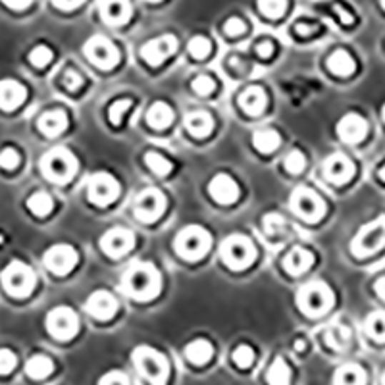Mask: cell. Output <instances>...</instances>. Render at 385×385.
<instances>
[{"label": "cell", "instance_id": "1", "mask_svg": "<svg viewBox=\"0 0 385 385\" xmlns=\"http://www.w3.org/2000/svg\"><path fill=\"white\" fill-rule=\"evenodd\" d=\"M160 274L149 262H137L124 274L121 291L135 301H151L160 293Z\"/></svg>", "mask_w": 385, "mask_h": 385}, {"label": "cell", "instance_id": "2", "mask_svg": "<svg viewBox=\"0 0 385 385\" xmlns=\"http://www.w3.org/2000/svg\"><path fill=\"white\" fill-rule=\"evenodd\" d=\"M133 362L149 384L166 385L170 376V364L164 354H160L151 347H137L133 351Z\"/></svg>", "mask_w": 385, "mask_h": 385}, {"label": "cell", "instance_id": "3", "mask_svg": "<svg viewBox=\"0 0 385 385\" xmlns=\"http://www.w3.org/2000/svg\"><path fill=\"white\" fill-rule=\"evenodd\" d=\"M41 170L49 181L66 184L77 171V160L71 151L64 149V146H56L44 154L41 160Z\"/></svg>", "mask_w": 385, "mask_h": 385}, {"label": "cell", "instance_id": "4", "mask_svg": "<svg viewBox=\"0 0 385 385\" xmlns=\"http://www.w3.org/2000/svg\"><path fill=\"white\" fill-rule=\"evenodd\" d=\"M210 245H212L210 234L201 226H187L177 234L176 241H174L176 253L189 262L201 260L209 253Z\"/></svg>", "mask_w": 385, "mask_h": 385}, {"label": "cell", "instance_id": "5", "mask_svg": "<svg viewBox=\"0 0 385 385\" xmlns=\"http://www.w3.org/2000/svg\"><path fill=\"white\" fill-rule=\"evenodd\" d=\"M297 304L306 316H322L331 309L334 293L324 281H310L299 289Z\"/></svg>", "mask_w": 385, "mask_h": 385}, {"label": "cell", "instance_id": "6", "mask_svg": "<svg viewBox=\"0 0 385 385\" xmlns=\"http://www.w3.org/2000/svg\"><path fill=\"white\" fill-rule=\"evenodd\" d=\"M0 281L6 293H10L12 297L24 299L27 295H31L35 289V274L26 262L14 260L10 264L0 271Z\"/></svg>", "mask_w": 385, "mask_h": 385}, {"label": "cell", "instance_id": "7", "mask_svg": "<svg viewBox=\"0 0 385 385\" xmlns=\"http://www.w3.org/2000/svg\"><path fill=\"white\" fill-rule=\"evenodd\" d=\"M385 246V214L378 216L376 220L366 224L360 229L359 234L354 235L353 243H351V251L356 259H366L372 256Z\"/></svg>", "mask_w": 385, "mask_h": 385}, {"label": "cell", "instance_id": "8", "mask_svg": "<svg viewBox=\"0 0 385 385\" xmlns=\"http://www.w3.org/2000/svg\"><path fill=\"white\" fill-rule=\"evenodd\" d=\"M221 260L231 268V270H245L246 266L253 264L256 259V249L253 241L245 235H231L224 241L220 246Z\"/></svg>", "mask_w": 385, "mask_h": 385}, {"label": "cell", "instance_id": "9", "mask_svg": "<svg viewBox=\"0 0 385 385\" xmlns=\"http://www.w3.org/2000/svg\"><path fill=\"white\" fill-rule=\"evenodd\" d=\"M291 210L303 220L318 221L326 214V202L316 191L309 187H297L291 195Z\"/></svg>", "mask_w": 385, "mask_h": 385}, {"label": "cell", "instance_id": "10", "mask_svg": "<svg viewBox=\"0 0 385 385\" xmlns=\"http://www.w3.org/2000/svg\"><path fill=\"white\" fill-rule=\"evenodd\" d=\"M83 52L101 70H112L120 60V52L116 49V44L102 35H95V37L89 39L83 46Z\"/></svg>", "mask_w": 385, "mask_h": 385}, {"label": "cell", "instance_id": "11", "mask_svg": "<svg viewBox=\"0 0 385 385\" xmlns=\"http://www.w3.org/2000/svg\"><path fill=\"white\" fill-rule=\"evenodd\" d=\"M46 329L52 337H56L60 341L71 339L79 329V318L68 306H56L46 316Z\"/></svg>", "mask_w": 385, "mask_h": 385}, {"label": "cell", "instance_id": "12", "mask_svg": "<svg viewBox=\"0 0 385 385\" xmlns=\"http://www.w3.org/2000/svg\"><path fill=\"white\" fill-rule=\"evenodd\" d=\"M166 209V196L162 191L156 187H149V189L141 191L137 199H135V206H133V214L139 221H154L158 220Z\"/></svg>", "mask_w": 385, "mask_h": 385}, {"label": "cell", "instance_id": "13", "mask_svg": "<svg viewBox=\"0 0 385 385\" xmlns=\"http://www.w3.org/2000/svg\"><path fill=\"white\" fill-rule=\"evenodd\" d=\"M118 193H120V185L106 171H99L95 176L89 177L87 199L99 206H106L112 201H116Z\"/></svg>", "mask_w": 385, "mask_h": 385}, {"label": "cell", "instance_id": "14", "mask_svg": "<svg viewBox=\"0 0 385 385\" xmlns=\"http://www.w3.org/2000/svg\"><path fill=\"white\" fill-rule=\"evenodd\" d=\"M77 256L76 249L70 245H54L51 246L43 256V262L46 266V270L52 271V274H56V276H66V274H70L74 268H76Z\"/></svg>", "mask_w": 385, "mask_h": 385}, {"label": "cell", "instance_id": "15", "mask_svg": "<svg viewBox=\"0 0 385 385\" xmlns=\"http://www.w3.org/2000/svg\"><path fill=\"white\" fill-rule=\"evenodd\" d=\"M135 245V235L126 228H112L102 235L101 249L110 259H121L126 256Z\"/></svg>", "mask_w": 385, "mask_h": 385}, {"label": "cell", "instance_id": "16", "mask_svg": "<svg viewBox=\"0 0 385 385\" xmlns=\"http://www.w3.org/2000/svg\"><path fill=\"white\" fill-rule=\"evenodd\" d=\"M177 39L174 35H162L143 44L141 49V58L149 62L151 66H160L176 52Z\"/></svg>", "mask_w": 385, "mask_h": 385}, {"label": "cell", "instance_id": "17", "mask_svg": "<svg viewBox=\"0 0 385 385\" xmlns=\"http://www.w3.org/2000/svg\"><path fill=\"white\" fill-rule=\"evenodd\" d=\"M324 176L328 181L335 185L347 184L349 179L354 176V164L353 160L341 152H335L324 162Z\"/></svg>", "mask_w": 385, "mask_h": 385}, {"label": "cell", "instance_id": "18", "mask_svg": "<svg viewBox=\"0 0 385 385\" xmlns=\"http://www.w3.org/2000/svg\"><path fill=\"white\" fill-rule=\"evenodd\" d=\"M85 312L95 320H110L118 312V301L110 291H95L85 303Z\"/></svg>", "mask_w": 385, "mask_h": 385}, {"label": "cell", "instance_id": "19", "mask_svg": "<svg viewBox=\"0 0 385 385\" xmlns=\"http://www.w3.org/2000/svg\"><path fill=\"white\" fill-rule=\"evenodd\" d=\"M209 193L220 204H234L239 199V185L228 174H218L209 184Z\"/></svg>", "mask_w": 385, "mask_h": 385}, {"label": "cell", "instance_id": "20", "mask_svg": "<svg viewBox=\"0 0 385 385\" xmlns=\"http://www.w3.org/2000/svg\"><path fill=\"white\" fill-rule=\"evenodd\" d=\"M366 133H368L366 120L359 114L343 116L341 120H339V124H337V135H339V139L349 143V145L360 143V141L366 137Z\"/></svg>", "mask_w": 385, "mask_h": 385}, {"label": "cell", "instance_id": "21", "mask_svg": "<svg viewBox=\"0 0 385 385\" xmlns=\"http://www.w3.org/2000/svg\"><path fill=\"white\" fill-rule=\"evenodd\" d=\"M99 12L108 26H124L131 18L133 8L129 0H101Z\"/></svg>", "mask_w": 385, "mask_h": 385}, {"label": "cell", "instance_id": "22", "mask_svg": "<svg viewBox=\"0 0 385 385\" xmlns=\"http://www.w3.org/2000/svg\"><path fill=\"white\" fill-rule=\"evenodd\" d=\"M26 87L16 79H2L0 81V108L2 110L10 112V110L19 108L21 102L26 101Z\"/></svg>", "mask_w": 385, "mask_h": 385}, {"label": "cell", "instance_id": "23", "mask_svg": "<svg viewBox=\"0 0 385 385\" xmlns=\"http://www.w3.org/2000/svg\"><path fill=\"white\" fill-rule=\"evenodd\" d=\"M314 262V254L310 253L304 246H293L284 260V268L289 271L291 276H301L309 270Z\"/></svg>", "mask_w": 385, "mask_h": 385}, {"label": "cell", "instance_id": "24", "mask_svg": "<svg viewBox=\"0 0 385 385\" xmlns=\"http://www.w3.org/2000/svg\"><path fill=\"white\" fill-rule=\"evenodd\" d=\"M241 108L245 110L246 114L259 116L262 114V110L266 108V93L264 89L259 87V85H253V87L245 89L239 96Z\"/></svg>", "mask_w": 385, "mask_h": 385}, {"label": "cell", "instance_id": "25", "mask_svg": "<svg viewBox=\"0 0 385 385\" xmlns=\"http://www.w3.org/2000/svg\"><path fill=\"white\" fill-rule=\"evenodd\" d=\"M68 127V116L62 110H49L39 118V129L46 137H58Z\"/></svg>", "mask_w": 385, "mask_h": 385}, {"label": "cell", "instance_id": "26", "mask_svg": "<svg viewBox=\"0 0 385 385\" xmlns=\"http://www.w3.org/2000/svg\"><path fill=\"white\" fill-rule=\"evenodd\" d=\"M185 127H187V131L193 135V137H206L210 131H212V127H214V121L210 118L209 112H202V110H196V112H191L185 118Z\"/></svg>", "mask_w": 385, "mask_h": 385}, {"label": "cell", "instance_id": "27", "mask_svg": "<svg viewBox=\"0 0 385 385\" xmlns=\"http://www.w3.org/2000/svg\"><path fill=\"white\" fill-rule=\"evenodd\" d=\"M328 68L331 74L339 77H347L351 74H354L356 70V62H354V58L349 54L347 51H335L331 56L328 58Z\"/></svg>", "mask_w": 385, "mask_h": 385}, {"label": "cell", "instance_id": "28", "mask_svg": "<svg viewBox=\"0 0 385 385\" xmlns=\"http://www.w3.org/2000/svg\"><path fill=\"white\" fill-rule=\"evenodd\" d=\"M281 143V137L276 129H270V127H262V129H256L253 133V145L254 149L262 154H270L279 146Z\"/></svg>", "mask_w": 385, "mask_h": 385}, {"label": "cell", "instance_id": "29", "mask_svg": "<svg viewBox=\"0 0 385 385\" xmlns=\"http://www.w3.org/2000/svg\"><path fill=\"white\" fill-rule=\"evenodd\" d=\"M171 120H174V110L166 102H154L146 112V121L154 129H164L170 126Z\"/></svg>", "mask_w": 385, "mask_h": 385}, {"label": "cell", "instance_id": "30", "mask_svg": "<svg viewBox=\"0 0 385 385\" xmlns=\"http://www.w3.org/2000/svg\"><path fill=\"white\" fill-rule=\"evenodd\" d=\"M335 385H364L366 384V372L359 364H343L335 372Z\"/></svg>", "mask_w": 385, "mask_h": 385}, {"label": "cell", "instance_id": "31", "mask_svg": "<svg viewBox=\"0 0 385 385\" xmlns=\"http://www.w3.org/2000/svg\"><path fill=\"white\" fill-rule=\"evenodd\" d=\"M212 354H214V349L210 345L206 339H195V341H191L187 347H185V356L189 362L193 364H206L210 359H212Z\"/></svg>", "mask_w": 385, "mask_h": 385}, {"label": "cell", "instance_id": "32", "mask_svg": "<svg viewBox=\"0 0 385 385\" xmlns=\"http://www.w3.org/2000/svg\"><path fill=\"white\" fill-rule=\"evenodd\" d=\"M52 370H54V364L46 354H35L26 364V374L33 379H44L46 376H51Z\"/></svg>", "mask_w": 385, "mask_h": 385}, {"label": "cell", "instance_id": "33", "mask_svg": "<svg viewBox=\"0 0 385 385\" xmlns=\"http://www.w3.org/2000/svg\"><path fill=\"white\" fill-rule=\"evenodd\" d=\"M27 209L31 210L33 214L43 218V216H49L54 209V201L49 193L44 191H39V193H33L29 199H27Z\"/></svg>", "mask_w": 385, "mask_h": 385}, {"label": "cell", "instance_id": "34", "mask_svg": "<svg viewBox=\"0 0 385 385\" xmlns=\"http://www.w3.org/2000/svg\"><path fill=\"white\" fill-rule=\"evenodd\" d=\"M266 378H268V384L270 385H289L291 370L287 366V362L281 356H278V359L271 362V366L268 368Z\"/></svg>", "mask_w": 385, "mask_h": 385}, {"label": "cell", "instance_id": "35", "mask_svg": "<svg viewBox=\"0 0 385 385\" xmlns=\"http://www.w3.org/2000/svg\"><path fill=\"white\" fill-rule=\"evenodd\" d=\"M349 341H351V331H349L345 326H329L328 331H326V343L329 347L335 349V351H343V349L349 347Z\"/></svg>", "mask_w": 385, "mask_h": 385}, {"label": "cell", "instance_id": "36", "mask_svg": "<svg viewBox=\"0 0 385 385\" xmlns=\"http://www.w3.org/2000/svg\"><path fill=\"white\" fill-rule=\"evenodd\" d=\"M364 329L376 341H385V310H378L368 316Z\"/></svg>", "mask_w": 385, "mask_h": 385}, {"label": "cell", "instance_id": "37", "mask_svg": "<svg viewBox=\"0 0 385 385\" xmlns=\"http://www.w3.org/2000/svg\"><path fill=\"white\" fill-rule=\"evenodd\" d=\"M145 164L151 168L152 174H156L160 177H166L174 170V164L166 156H162L160 152L156 151H149L145 154Z\"/></svg>", "mask_w": 385, "mask_h": 385}, {"label": "cell", "instance_id": "38", "mask_svg": "<svg viewBox=\"0 0 385 385\" xmlns=\"http://www.w3.org/2000/svg\"><path fill=\"white\" fill-rule=\"evenodd\" d=\"M259 10L266 18H281L287 10V0H259Z\"/></svg>", "mask_w": 385, "mask_h": 385}, {"label": "cell", "instance_id": "39", "mask_svg": "<svg viewBox=\"0 0 385 385\" xmlns=\"http://www.w3.org/2000/svg\"><path fill=\"white\" fill-rule=\"evenodd\" d=\"M210 49H212V44H210V41L206 37H193L189 41V44H187V51H189V54L193 58H199V60H202V58H206L210 54Z\"/></svg>", "mask_w": 385, "mask_h": 385}, {"label": "cell", "instance_id": "40", "mask_svg": "<svg viewBox=\"0 0 385 385\" xmlns=\"http://www.w3.org/2000/svg\"><path fill=\"white\" fill-rule=\"evenodd\" d=\"M284 166H285V170L289 171V174H301V171L304 170V166H306V158H304V154L301 151H291L287 156H285L284 160Z\"/></svg>", "mask_w": 385, "mask_h": 385}, {"label": "cell", "instance_id": "41", "mask_svg": "<svg viewBox=\"0 0 385 385\" xmlns=\"http://www.w3.org/2000/svg\"><path fill=\"white\" fill-rule=\"evenodd\" d=\"M285 229V221L281 218V214L278 212H270V214L264 216V231L266 235H270V237H276Z\"/></svg>", "mask_w": 385, "mask_h": 385}, {"label": "cell", "instance_id": "42", "mask_svg": "<svg viewBox=\"0 0 385 385\" xmlns=\"http://www.w3.org/2000/svg\"><path fill=\"white\" fill-rule=\"evenodd\" d=\"M51 60L52 51L49 46H44V44H39V46H35V49L29 52V62H31L35 68H44Z\"/></svg>", "mask_w": 385, "mask_h": 385}, {"label": "cell", "instance_id": "43", "mask_svg": "<svg viewBox=\"0 0 385 385\" xmlns=\"http://www.w3.org/2000/svg\"><path fill=\"white\" fill-rule=\"evenodd\" d=\"M231 359L239 368H249L254 362V351L249 345H239L231 354Z\"/></svg>", "mask_w": 385, "mask_h": 385}, {"label": "cell", "instance_id": "44", "mask_svg": "<svg viewBox=\"0 0 385 385\" xmlns=\"http://www.w3.org/2000/svg\"><path fill=\"white\" fill-rule=\"evenodd\" d=\"M129 106H131V101H127V99H124V101H116L114 104H110V108H108V120H110V124L118 126L121 121V116L126 114L127 110H129Z\"/></svg>", "mask_w": 385, "mask_h": 385}, {"label": "cell", "instance_id": "45", "mask_svg": "<svg viewBox=\"0 0 385 385\" xmlns=\"http://www.w3.org/2000/svg\"><path fill=\"white\" fill-rule=\"evenodd\" d=\"M21 162V156L16 149H4L0 152V168L4 170H16Z\"/></svg>", "mask_w": 385, "mask_h": 385}, {"label": "cell", "instance_id": "46", "mask_svg": "<svg viewBox=\"0 0 385 385\" xmlns=\"http://www.w3.org/2000/svg\"><path fill=\"white\" fill-rule=\"evenodd\" d=\"M214 89L216 83L210 76H196L193 79V91L196 95H210V93H214Z\"/></svg>", "mask_w": 385, "mask_h": 385}, {"label": "cell", "instance_id": "47", "mask_svg": "<svg viewBox=\"0 0 385 385\" xmlns=\"http://www.w3.org/2000/svg\"><path fill=\"white\" fill-rule=\"evenodd\" d=\"M18 364V359L12 351L8 349H0V374H10Z\"/></svg>", "mask_w": 385, "mask_h": 385}, {"label": "cell", "instance_id": "48", "mask_svg": "<svg viewBox=\"0 0 385 385\" xmlns=\"http://www.w3.org/2000/svg\"><path fill=\"white\" fill-rule=\"evenodd\" d=\"M99 385H129V379H127V376L124 372L114 370V372L104 374L101 381H99Z\"/></svg>", "mask_w": 385, "mask_h": 385}, {"label": "cell", "instance_id": "49", "mask_svg": "<svg viewBox=\"0 0 385 385\" xmlns=\"http://www.w3.org/2000/svg\"><path fill=\"white\" fill-rule=\"evenodd\" d=\"M245 21L239 18H229L228 21H226V26H224V31L228 33L229 37H239V35L245 33Z\"/></svg>", "mask_w": 385, "mask_h": 385}, {"label": "cell", "instance_id": "50", "mask_svg": "<svg viewBox=\"0 0 385 385\" xmlns=\"http://www.w3.org/2000/svg\"><path fill=\"white\" fill-rule=\"evenodd\" d=\"M81 85L83 77L76 70H68L64 74V87L68 89V91H77V89H81Z\"/></svg>", "mask_w": 385, "mask_h": 385}, {"label": "cell", "instance_id": "51", "mask_svg": "<svg viewBox=\"0 0 385 385\" xmlns=\"http://www.w3.org/2000/svg\"><path fill=\"white\" fill-rule=\"evenodd\" d=\"M52 4L60 8V10H74L79 4H83V0H52Z\"/></svg>", "mask_w": 385, "mask_h": 385}, {"label": "cell", "instance_id": "52", "mask_svg": "<svg viewBox=\"0 0 385 385\" xmlns=\"http://www.w3.org/2000/svg\"><path fill=\"white\" fill-rule=\"evenodd\" d=\"M256 52H259V56L270 58L271 52H274V44H271L270 41H260V43L256 44Z\"/></svg>", "mask_w": 385, "mask_h": 385}, {"label": "cell", "instance_id": "53", "mask_svg": "<svg viewBox=\"0 0 385 385\" xmlns=\"http://www.w3.org/2000/svg\"><path fill=\"white\" fill-rule=\"evenodd\" d=\"M335 12L339 14V18H341V24H345V26H351L354 21L353 14L347 12V10H343L341 6H335Z\"/></svg>", "mask_w": 385, "mask_h": 385}, {"label": "cell", "instance_id": "54", "mask_svg": "<svg viewBox=\"0 0 385 385\" xmlns=\"http://www.w3.org/2000/svg\"><path fill=\"white\" fill-rule=\"evenodd\" d=\"M6 6L14 8V10H21V8H27L31 4V0H2Z\"/></svg>", "mask_w": 385, "mask_h": 385}, {"label": "cell", "instance_id": "55", "mask_svg": "<svg viewBox=\"0 0 385 385\" xmlns=\"http://www.w3.org/2000/svg\"><path fill=\"white\" fill-rule=\"evenodd\" d=\"M374 289H376V293H378L379 297L385 301V276L384 278H379L376 284H374Z\"/></svg>", "mask_w": 385, "mask_h": 385}, {"label": "cell", "instance_id": "56", "mask_svg": "<svg viewBox=\"0 0 385 385\" xmlns=\"http://www.w3.org/2000/svg\"><path fill=\"white\" fill-rule=\"evenodd\" d=\"M314 26H306V24H299L297 26V33L299 35H310V33L314 31Z\"/></svg>", "mask_w": 385, "mask_h": 385}, {"label": "cell", "instance_id": "57", "mask_svg": "<svg viewBox=\"0 0 385 385\" xmlns=\"http://www.w3.org/2000/svg\"><path fill=\"white\" fill-rule=\"evenodd\" d=\"M378 176H379V179H381V181H385V166H381V170L378 171Z\"/></svg>", "mask_w": 385, "mask_h": 385}, {"label": "cell", "instance_id": "58", "mask_svg": "<svg viewBox=\"0 0 385 385\" xmlns=\"http://www.w3.org/2000/svg\"><path fill=\"white\" fill-rule=\"evenodd\" d=\"M295 347H297V351H303V349H304V341H297V345H295Z\"/></svg>", "mask_w": 385, "mask_h": 385}, {"label": "cell", "instance_id": "59", "mask_svg": "<svg viewBox=\"0 0 385 385\" xmlns=\"http://www.w3.org/2000/svg\"><path fill=\"white\" fill-rule=\"evenodd\" d=\"M381 6H384V10H385V0H381Z\"/></svg>", "mask_w": 385, "mask_h": 385}, {"label": "cell", "instance_id": "60", "mask_svg": "<svg viewBox=\"0 0 385 385\" xmlns=\"http://www.w3.org/2000/svg\"><path fill=\"white\" fill-rule=\"evenodd\" d=\"M149 2H158V0H149Z\"/></svg>", "mask_w": 385, "mask_h": 385}, {"label": "cell", "instance_id": "61", "mask_svg": "<svg viewBox=\"0 0 385 385\" xmlns=\"http://www.w3.org/2000/svg\"><path fill=\"white\" fill-rule=\"evenodd\" d=\"M384 120H385V106H384Z\"/></svg>", "mask_w": 385, "mask_h": 385}, {"label": "cell", "instance_id": "62", "mask_svg": "<svg viewBox=\"0 0 385 385\" xmlns=\"http://www.w3.org/2000/svg\"><path fill=\"white\" fill-rule=\"evenodd\" d=\"M384 385H385V376H384Z\"/></svg>", "mask_w": 385, "mask_h": 385}]
</instances>
